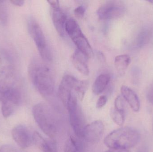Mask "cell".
I'll list each match as a JSON object with an SVG mask.
<instances>
[{
    "mask_svg": "<svg viewBox=\"0 0 153 152\" xmlns=\"http://www.w3.org/2000/svg\"><path fill=\"white\" fill-rule=\"evenodd\" d=\"M0 152H20L16 148L9 145H3L0 148Z\"/></svg>",
    "mask_w": 153,
    "mask_h": 152,
    "instance_id": "26",
    "label": "cell"
},
{
    "mask_svg": "<svg viewBox=\"0 0 153 152\" xmlns=\"http://www.w3.org/2000/svg\"><path fill=\"white\" fill-rule=\"evenodd\" d=\"M78 81L71 75L65 76L61 81L58 88V95L65 108L71 96L75 93L74 89Z\"/></svg>",
    "mask_w": 153,
    "mask_h": 152,
    "instance_id": "9",
    "label": "cell"
},
{
    "mask_svg": "<svg viewBox=\"0 0 153 152\" xmlns=\"http://www.w3.org/2000/svg\"><path fill=\"white\" fill-rule=\"evenodd\" d=\"M147 98L148 101L153 105V84L151 86L147 92Z\"/></svg>",
    "mask_w": 153,
    "mask_h": 152,
    "instance_id": "27",
    "label": "cell"
},
{
    "mask_svg": "<svg viewBox=\"0 0 153 152\" xmlns=\"http://www.w3.org/2000/svg\"><path fill=\"white\" fill-rule=\"evenodd\" d=\"M65 31L77 47V50L87 58L92 57V48L75 20L73 18L67 20L65 25Z\"/></svg>",
    "mask_w": 153,
    "mask_h": 152,
    "instance_id": "5",
    "label": "cell"
},
{
    "mask_svg": "<svg viewBox=\"0 0 153 152\" xmlns=\"http://www.w3.org/2000/svg\"><path fill=\"white\" fill-rule=\"evenodd\" d=\"M131 59L128 54H120L117 55L115 58L114 64L117 71L120 75L125 73L126 70L130 64Z\"/></svg>",
    "mask_w": 153,
    "mask_h": 152,
    "instance_id": "18",
    "label": "cell"
},
{
    "mask_svg": "<svg viewBox=\"0 0 153 152\" xmlns=\"http://www.w3.org/2000/svg\"><path fill=\"white\" fill-rule=\"evenodd\" d=\"M33 117L39 128L50 138H53L58 131L57 117L51 107L46 104L39 103L32 109Z\"/></svg>",
    "mask_w": 153,
    "mask_h": 152,
    "instance_id": "3",
    "label": "cell"
},
{
    "mask_svg": "<svg viewBox=\"0 0 153 152\" xmlns=\"http://www.w3.org/2000/svg\"><path fill=\"white\" fill-rule=\"evenodd\" d=\"M136 152H149V151L146 146H142L139 147Z\"/></svg>",
    "mask_w": 153,
    "mask_h": 152,
    "instance_id": "31",
    "label": "cell"
},
{
    "mask_svg": "<svg viewBox=\"0 0 153 152\" xmlns=\"http://www.w3.org/2000/svg\"><path fill=\"white\" fill-rule=\"evenodd\" d=\"M47 2L51 5L52 8L60 7L59 1H56V0H50V1H48Z\"/></svg>",
    "mask_w": 153,
    "mask_h": 152,
    "instance_id": "28",
    "label": "cell"
},
{
    "mask_svg": "<svg viewBox=\"0 0 153 152\" xmlns=\"http://www.w3.org/2000/svg\"><path fill=\"white\" fill-rule=\"evenodd\" d=\"M125 101L122 96L120 95L117 96L115 100L114 108L119 110L125 111Z\"/></svg>",
    "mask_w": 153,
    "mask_h": 152,
    "instance_id": "23",
    "label": "cell"
},
{
    "mask_svg": "<svg viewBox=\"0 0 153 152\" xmlns=\"http://www.w3.org/2000/svg\"><path fill=\"white\" fill-rule=\"evenodd\" d=\"M111 80L109 75L102 74L97 77L92 86V91L96 95L101 94L106 89Z\"/></svg>",
    "mask_w": 153,
    "mask_h": 152,
    "instance_id": "17",
    "label": "cell"
},
{
    "mask_svg": "<svg viewBox=\"0 0 153 152\" xmlns=\"http://www.w3.org/2000/svg\"><path fill=\"white\" fill-rule=\"evenodd\" d=\"M147 1L149 2L150 3H152L153 4V0H150V1Z\"/></svg>",
    "mask_w": 153,
    "mask_h": 152,
    "instance_id": "32",
    "label": "cell"
},
{
    "mask_svg": "<svg viewBox=\"0 0 153 152\" xmlns=\"http://www.w3.org/2000/svg\"><path fill=\"white\" fill-rule=\"evenodd\" d=\"M104 131V126L102 121L95 120L86 125L84 129L82 138L90 143H96L101 139Z\"/></svg>",
    "mask_w": 153,
    "mask_h": 152,
    "instance_id": "11",
    "label": "cell"
},
{
    "mask_svg": "<svg viewBox=\"0 0 153 152\" xmlns=\"http://www.w3.org/2000/svg\"><path fill=\"white\" fill-rule=\"evenodd\" d=\"M126 8L120 1H109L105 2L97 10L99 18L102 20L116 19L122 17Z\"/></svg>",
    "mask_w": 153,
    "mask_h": 152,
    "instance_id": "8",
    "label": "cell"
},
{
    "mask_svg": "<svg viewBox=\"0 0 153 152\" xmlns=\"http://www.w3.org/2000/svg\"><path fill=\"white\" fill-rule=\"evenodd\" d=\"M30 78L35 88L44 97L53 94L55 80L50 69L38 61H33L28 68Z\"/></svg>",
    "mask_w": 153,
    "mask_h": 152,
    "instance_id": "2",
    "label": "cell"
},
{
    "mask_svg": "<svg viewBox=\"0 0 153 152\" xmlns=\"http://www.w3.org/2000/svg\"><path fill=\"white\" fill-rule=\"evenodd\" d=\"M108 98L105 95H102L98 99L96 103L97 109H100L103 108L107 103Z\"/></svg>",
    "mask_w": 153,
    "mask_h": 152,
    "instance_id": "25",
    "label": "cell"
},
{
    "mask_svg": "<svg viewBox=\"0 0 153 152\" xmlns=\"http://www.w3.org/2000/svg\"><path fill=\"white\" fill-rule=\"evenodd\" d=\"M153 35V27L146 26L139 31L135 40V45L137 48H143L150 42Z\"/></svg>",
    "mask_w": 153,
    "mask_h": 152,
    "instance_id": "15",
    "label": "cell"
},
{
    "mask_svg": "<svg viewBox=\"0 0 153 152\" xmlns=\"http://www.w3.org/2000/svg\"><path fill=\"white\" fill-rule=\"evenodd\" d=\"M28 27L41 58L46 61H50L52 54L41 27L35 19L31 18L28 21Z\"/></svg>",
    "mask_w": 153,
    "mask_h": 152,
    "instance_id": "6",
    "label": "cell"
},
{
    "mask_svg": "<svg viewBox=\"0 0 153 152\" xmlns=\"http://www.w3.org/2000/svg\"><path fill=\"white\" fill-rule=\"evenodd\" d=\"M89 83L86 80H79L75 87L74 91L77 98L80 100H83L85 94L88 89Z\"/></svg>",
    "mask_w": 153,
    "mask_h": 152,
    "instance_id": "21",
    "label": "cell"
},
{
    "mask_svg": "<svg viewBox=\"0 0 153 152\" xmlns=\"http://www.w3.org/2000/svg\"><path fill=\"white\" fill-rule=\"evenodd\" d=\"M139 132L133 128L122 127L114 130L106 136L104 144L110 149L128 150L140 142Z\"/></svg>",
    "mask_w": 153,
    "mask_h": 152,
    "instance_id": "4",
    "label": "cell"
},
{
    "mask_svg": "<svg viewBox=\"0 0 153 152\" xmlns=\"http://www.w3.org/2000/svg\"><path fill=\"white\" fill-rule=\"evenodd\" d=\"M34 142L42 152H57L55 144L43 138L38 133H34Z\"/></svg>",
    "mask_w": 153,
    "mask_h": 152,
    "instance_id": "16",
    "label": "cell"
},
{
    "mask_svg": "<svg viewBox=\"0 0 153 152\" xmlns=\"http://www.w3.org/2000/svg\"><path fill=\"white\" fill-rule=\"evenodd\" d=\"M10 2L12 4L18 6H22L24 4V1H11Z\"/></svg>",
    "mask_w": 153,
    "mask_h": 152,
    "instance_id": "30",
    "label": "cell"
},
{
    "mask_svg": "<svg viewBox=\"0 0 153 152\" xmlns=\"http://www.w3.org/2000/svg\"><path fill=\"white\" fill-rule=\"evenodd\" d=\"M5 1H0V21L6 24L8 19V12Z\"/></svg>",
    "mask_w": 153,
    "mask_h": 152,
    "instance_id": "22",
    "label": "cell"
},
{
    "mask_svg": "<svg viewBox=\"0 0 153 152\" xmlns=\"http://www.w3.org/2000/svg\"><path fill=\"white\" fill-rule=\"evenodd\" d=\"M85 12V7L83 5H80L75 8L74 10V14L76 18L81 19L83 18Z\"/></svg>",
    "mask_w": 153,
    "mask_h": 152,
    "instance_id": "24",
    "label": "cell"
},
{
    "mask_svg": "<svg viewBox=\"0 0 153 152\" xmlns=\"http://www.w3.org/2000/svg\"><path fill=\"white\" fill-rule=\"evenodd\" d=\"M105 152H129L128 150L120 149H109Z\"/></svg>",
    "mask_w": 153,
    "mask_h": 152,
    "instance_id": "29",
    "label": "cell"
},
{
    "mask_svg": "<svg viewBox=\"0 0 153 152\" xmlns=\"http://www.w3.org/2000/svg\"><path fill=\"white\" fill-rule=\"evenodd\" d=\"M120 92L122 97L129 104L131 109L135 112H138L140 109V102L137 94L126 86L121 87Z\"/></svg>",
    "mask_w": 153,
    "mask_h": 152,
    "instance_id": "13",
    "label": "cell"
},
{
    "mask_svg": "<svg viewBox=\"0 0 153 152\" xmlns=\"http://www.w3.org/2000/svg\"><path fill=\"white\" fill-rule=\"evenodd\" d=\"M65 152H84L82 144L76 137H70L66 141Z\"/></svg>",
    "mask_w": 153,
    "mask_h": 152,
    "instance_id": "19",
    "label": "cell"
},
{
    "mask_svg": "<svg viewBox=\"0 0 153 152\" xmlns=\"http://www.w3.org/2000/svg\"><path fill=\"white\" fill-rule=\"evenodd\" d=\"M12 136L13 140L20 148L26 149L30 147L34 143V133L27 127L19 125L12 130Z\"/></svg>",
    "mask_w": 153,
    "mask_h": 152,
    "instance_id": "10",
    "label": "cell"
},
{
    "mask_svg": "<svg viewBox=\"0 0 153 152\" xmlns=\"http://www.w3.org/2000/svg\"><path fill=\"white\" fill-rule=\"evenodd\" d=\"M19 78L12 68H0V102L2 114L9 117L20 104L22 99Z\"/></svg>",
    "mask_w": 153,
    "mask_h": 152,
    "instance_id": "1",
    "label": "cell"
},
{
    "mask_svg": "<svg viewBox=\"0 0 153 152\" xmlns=\"http://www.w3.org/2000/svg\"><path fill=\"white\" fill-rule=\"evenodd\" d=\"M87 58L78 50H76L72 56V61L74 67L80 73L88 76L90 73L87 61Z\"/></svg>",
    "mask_w": 153,
    "mask_h": 152,
    "instance_id": "14",
    "label": "cell"
},
{
    "mask_svg": "<svg viewBox=\"0 0 153 152\" xmlns=\"http://www.w3.org/2000/svg\"><path fill=\"white\" fill-rule=\"evenodd\" d=\"M52 18L55 28L60 36L64 37L65 35V25L67 17L60 7L52 8Z\"/></svg>",
    "mask_w": 153,
    "mask_h": 152,
    "instance_id": "12",
    "label": "cell"
},
{
    "mask_svg": "<svg viewBox=\"0 0 153 152\" xmlns=\"http://www.w3.org/2000/svg\"><path fill=\"white\" fill-rule=\"evenodd\" d=\"M110 115L116 124L120 126H123L125 120V111L119 110L114 108L111 111Z\"/></svg>",
    "mask_w": 153,
    "mask_h": 152,
    "instance_id": "20",
    "label": "cell"
},
{
    "mask_svg": "<svg viewBox=\"0 0 153 152\" xmlns=\"http://www.w3.org/2000/svg\"><path fill=\"white\" fill-rule=\"evenodd\" d=\"M77 97L74 93L66 105L69 112L70 124L76 136L82 138L83 133L86 125L82 112L77 102Z\"/></svg>",
    "mask_w": 153,
    "mask_h": 152,
    "instance_id": "7",
    "label": "cell"
}]
</instances>
